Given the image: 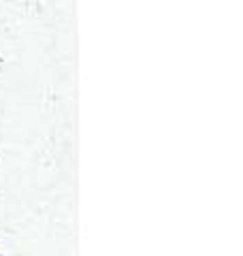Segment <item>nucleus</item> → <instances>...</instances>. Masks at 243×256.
<instances>
[]
</instances>
